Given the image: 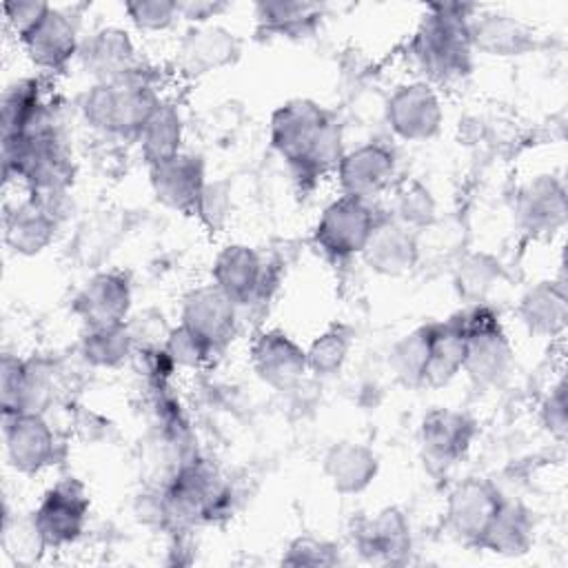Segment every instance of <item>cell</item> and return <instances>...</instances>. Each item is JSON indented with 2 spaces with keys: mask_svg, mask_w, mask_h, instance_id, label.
<instances>
[{
  "mask_svg": "<svg viewBox=\"0 0 568 568\" xmlns=\"http://www.w3.org/2000/svg\"><path fill=\"white\" fill-rule=\"evenodd\" d=\"M268 140L273 151L302 180L333 173L344 149L335 115L311 98H293L271 113Z\"/></svg>",
  "mask_w": 568,
  "mask_h": 568,
  "instance_id": "cell-1",
  "label": "cell"
},
{
  "mask_svg": "<svg viewBox=\"0 0 568 568\" xmlns=\"http://www.w3.org/2000/svg\"><path fill=\"white\" fill-rule=\"evenodd\" d=\"M477 7L459 2L428 4L426 13L408 42V55L419 80L428 84H448L462 80L473 69V47L468 22Z\"/></svg>",
  "mask_w": 568,
  "mask_h": 568,
  "instance_id": "cell-2",
  "label": "cell"
},
{
  "mask_svg": "<svg viewBox=\"0 0 568 568\" xmlns=\"http://www.w3.org/2000/svg\"><path fill=\"white\" fill-rule=\"evenodd\" d=\"M162 95L138 69L115 82H93L80 98V115L93 131L135 140Z\"/></svg>",
  "mask_w": 568,
  "mask_h": 568,
  "instance_id": "cell-3",
  "label": "cell"
},
{
  "mask_svg": "<svg viewBox=\"0 0 568 568\" xmlns=\"http://www.w3.org/2000/svg\"><path fill=\"white\" fill-rule=\"evenodd\" d=\"M457 320L464 333L462 373L481 388L504 384L513 371L515 351L499 315L488 304H470L457 313Z\"/></svg>",
  "mask_w": 568,
  "mask_h": 568,
  "instance_id": "cell-4",
  "label": "cell"
},
{
  "mask_svg": "<svg viewBox=\"0 0 568 568\" xmlns=\"http://www.w3.org/2000/svg\"><path fill=\"white\" fill-rule=\"evenodd\" d=\"M29 519L44 548H67L75 544L87 528L89 495L78 479H60L44 490Z\"/></svg>",
  "mask_w": 568,
  "mask_h": 568,
  "instance_id": "cell-5",
  "label": "cell"
},
{
  "mask_svg": "<svg viewBox=\"0 0 568 568\" xmlns=\"http://www.w3.org/2000/svg\"><path fill=\"white\" fill-rule=\"evenodd\" d=\"M379 215L375 204L337 195L322 209L313 229V240L328 257L348 260L362 253Z\"/></svg>",
  "mask_w": 568,
  "mask_h": 568,
  "instance_id": "cell-6",
  "label": "cell"
},
{
  "mask_svg": "<svg viewBox=\"0 0 568 568\" xmlns=\"http://www.w3.org/2000/svg\"><path fill=\"white\" fill-rule=\"evenodd\" d=\"M384 120L390 133L404 142H428L444 124V104L437 87L426 80L397 84L384 102Z\"/></svg>",
  "mask_w": 568,
  "mask_h": 568,
  "instance_id": "cell-7",
  "label": "cell"
},
{
  "mask_svg": "<svg viewBox=\"0 0 568 568\" xmlns=\"http://www.w3.org/2000/svg\"><path fill=\"white\" fill-rule=\"evenodd\" d=\"M211 282L237 304L240 313L268 300L275 286L264 257L242 242L220 248L211 266Z\"/></svg>",
  "mask_w": 568,
  "mask_h": 568,
  "instance_id": "cell-8",
  "label": "cell"
},
{
  "mask_svg": "<svg viewBox=\"0 0 568 568\" xmlns=\"http://www.w3.org/2000/svg\"><path fill=\"white\" fill-rule=\"evenodd\" d=\"M333 173L339 184V195L373 204L395 186L397 158L388 144L371 140L346 149Z\"/></svg>",
  "mask_w": 568,
  "mask_h": 568,
  "instance_id": "cell-9",
  "label": "cell"
},
{
  "mask_svg": "<svg viewBox=\"0 0 568 568\" xmlns=\"http://www.w3.org/2000/svg\"><path fill=\"white\" fill-rule=\"evenodd\" d=\"M501 499L504 493L488 479L466 477L464 481L455 484L444 508L448 532L457 541L477 548L490 521L495 519Z\"/></svg>",
  "mask_w": 568,
  "mask_h": 568,
  "instance_id": "cell-10",
  "label": "cell"
},
{
  "mask_svg": "<svg viewBox=\"0 0 568 568\" xmlns=\"http://www.w3.org/2000/svg\"><path fill=\"white\" fill-rule=\"evenodd\" d=\"M2 439L7 462L20 475H38L55 462V433L42 413H4Z\"/></svg>",
  "mask_w": 568,
  "mask_h": 568,
  "instance_id": "cell-11",
  "label": "cell"
},
{
  "mask_svg": "<svg viewBox=\"0 0 568 568\" xmlns=\"http://www.w3.org/2000/svg\"><path fill=\"white\" fill-rule=\"evenodd\" d=\"M240 308L213 282L191 288L182 297L180 324L197 333L215 353L235 337L240 328Z\"/></svg>",
  "mask_w": 568,
  "mask_h": 568,
  "instance_id": "cell-12",
  "label": "cell"
},
{
  "mask_svg": "<svg viewBox=\"0 0 568 568\" xmlns=\"http://www.w3.org/2000/svg\"><path fill=\"white\" fill-rule=\"evenodd\" d=\"M53 397V373L42 359L4 353L0 362V406L4 413H42Z\"/></svg>",
  "mask_w": 568,
  "mask_h": 568,
  "instance_id": "cell-13",
  "label": "cell"
},
{
  "mask_svg": "<svg viewBox=\"0 0 568 568\" xmlns=\"http://www.w3.org/2000/svg\"><path fill=\"white\" fill-rule=\"evenodd\" d=\"M248 355L255 375L275 390H293L308 375L306 348L280 328L257 333Z\"/></svg>",
  "mask_w": 568,
  "mask_h": 568,
  "instance_id": "cell-14",
  "label": "cell"
},
{
  "mask_svg": "<svg viewBox=\"0 0 568 568\" xmlns=\"http://www.w3.org/2000/svg\"><path fill=\"white\" fill-rule=\"evenodd\" d=\"M206 182L204 160L195 153L180 151L149 166V184L155 200L178 213H195Z\"/></svg>",
  "mask_w": 568,
  "mask_h": 568,
  "instance_id": "cell-15",
  "label": "cell"
},
{
  "mask_svg": "<svg viewBox=\"0 0 568 568\" xmlns=\"http://www.w3.org/2000/svg\"><path fill=\"white\" fill-rule=\"evenodd\" d=\"M353 546L375 564H404L413 550L410 521L397 506H386L364 517L353 528Z\"/></svg>",
  "mask_w": 568,
  "mask_h": 568,
  "instance_id": "cell-16",
  "label": "cell"
},
{
  "mask_svg": "<svg viewBox=\"0 0 568 568\" xmlns=\"http://www.w3.org/2000/svg\"><path fill=\"white\" fill-rule=\"evenodd\" d=\"M475 433L477 426L468 413L450 406H435L419 422V446L430 464L446 468L466 457Z\"/></svg>",
  "mask_w": 568,
  "mask_h": 568,
  "instance_id": "cell-17",
  "label": "cell"
},
{
  "mask_svg": "<svg viewBox=\"0 0 568 568\" xmlns=\"http://www.w3.org/2000/svg\"><path fill=\"white\" fill-rule=\"evenodd\" d=\"M133 291L131 282L120 271H98L73 300V311L89 326H115L131 317Z\"/></svg>",
  "mask_w": 568,
  "mask_h": 568,
  "instance_id": "cell-18",
  "label": "cell"
},
{
  "mask_svg": "<svg viewBox=\"0 0 568 568\" xmlns=\"http://www.w3.org/2000/svg\"><path fill=\"white\" fill-rule=\"evenodd\" d=\"M27 58L40 71H62L71 64L73 58L80 55V33L78 22L67 11L51 7L49 13L38 22L33 31H29L20 40Z\"/></svg>",
  "mask_w": 568,
  "mask_h": 568,
  "instance_id": "cell-19",
  "label": "cell"
},
{
  "mask_svg": "<svg viewBox=\"0 0 568 568\" xmlns=\"http://www.w3.org/2000/svg\"><path fill=\"white\" fill-rule=\"evenodd\" d=\"M359 257L382 277H402L419 262L417 233L395 222L388 213H382Z\"/></svg>",
  "mask_w": 568,
  "mask_h": 568,
  "instance_id": "cell-20",
  "label": "cell"
},
{
  "mask_svg": "<svg viewBox=\"0 0 568 568\" xmlns=\"http://www.w3.org/2000/svg\"><path fill=\"white\" fill-rule=\"evenodd\" d=\"M80 62L93 82H115L140 69L131 33L122 27H102L80 47Z\"/></svg>",
  "mask_w": 568,
  "mask_h": 568,
  "instance_id": "cell-21",
  "label": "cell"
},
{
  "mask_svg": "<svg viewBox=\"0 0 568 568\" xmlns=\"http://www.w3.org/2000/svg\"><path fill=\"white\" fill-rule=\"evenodd\" d=\"M515 215L519 226L537 237L555 235L566 224V189L555 175H537L517 195Z\"/></svg>",
  "mask_w": 568,
  "mask_h": 568,
  "instance_id": "cell-22",
  "label": "cell"
},
{
  "mask_svg": "<svg viewBox=\"0 0 568 568\" xmlns=\"http://www.w3.org/2000/svg\"><path fill=\"white\" fill-rule=\"evenodd\" d=\"M473 51L493 58H515L535 49V31L517 16L504 11H475L468 22Z\"/></svg>",
  "mask_w": 568,
  "mask_h": 568,
  "instance_id": "cell-23",
  "label": "cell"
},
{
  "mask_svg": "<svg viewBox=\"0 0 568 568\" xmlns=\"http://www.w3.org/2000/svg\"><path fill=\"white\" fill-rule=\"evenodd\" d=\"M240 55V40L222 24H193L178 49V62L189 75L224 69Z\"/></svg>",
  "mask_w": 568,
  "mask_h": 568,
  "instance_id": "cell-24",
  "label": "cell"
},
{
  "mask_svg": "<svg viewBox=\"0 0 568 568\" xmlns=\"http://www.w3.org/2000/svg\"><path fill=\"white\" fill-rule=\"evenodd\" d=\"M60 220L53 217L47 209H42L31 197L16 202L7 209L2 220V237L4 246L22 257H33L47 251L58 233Z\"/></svg>",
  "mask_w": 568,
  "mask_h": 568,
  "instance_id": "cell-25",
  "label": "cell"
},
{
  "mask_svg": "<svg viewBox=\"0 0 568 568\" xmlns=\"http://www.w3.org/2000/svg\"><path fill=\"white\" fill-rule=\"evenodd\" d=\"M322 470L339 495H359L375 481L379 473V457L362 442L342 439L324 453Z\"/></svg>",
  "mask_w": 568,
  "mask_h": 568,
  "instance_id": "cell-26",
  "label": "cell"
},
{
  "mask_svg": "<svg viewBox=\"0 0 568 568\" xmlns=\"http://www.w3.org/2000/svg\"><path fill=\"white\" fill-rule=\"evenodd\" d=\"M517 317L524 328L539 337H557L566 328L568 297L561 280H546L530 286L517 304Z\"/></svg>",
  "mask_w": 568,
  "mask_h": 568,
  "instance_id": "cell-27",
  "label": "cell"
},
{
  "mask_svg": "<svg viewBox=\"0 0 568 568\" xmlns=\"http://www.w3.org/2000/svg\"><path fill=\"white\" fill-rule=\"evenodd\" d=\"M428 357L424 366L422 386L442 388L450 384L464 368V333L457 313L428 322Z\"/></svg>",
  "mask_w": 568,
  "mask_h": 568,
  "instance_id": "cell-28",
  "label": "cell"
},
{
  "mask_svg": "<svg viewBox=\"0 0 568 568\" xmlns=\"http://www.w3.org/2000/svg\"><path fill=\"white\" fill-rule=\"evenodd\" d=\"M532 532L535 524L530 510L524 504L504 495L501 506L477 548L499 557H519L530 550Z\"/></svg>",
  "mask_w": 568,
  "mask_h": 568,
  "instance_id": "cell-29",
  "label": "cell"
},
{
  "mask_svg": "<svg viewBox=\"0 0 568 568\" xmlns=\"http://www.w3.org/2000/svg\"><path fill=\"white\" fill-rule=\"evenodd\" d=\"M146 166L169 160L182 151L184 118L173 100L162 98L135 138Z\"/></svg>",
  "mask_w": 568,
  "mask_h": 568,
  "instance_id": "cell-30",
  "label": "cell"
},
{
  "mask_svg": "<svg viewBox=\"0 0 568 568\" xmlns=\"http://www.w3.org/2000/svg\"><path fill=\"white\" fill-rule=\"evenodd\" d=\"M324 13L322 4L315 2H257L255 20L260 31L280 38H306L315 31Z\"/></svg>",
  "mask_w": 568,
  "mask_h": 568,
  "instance_id": "cell-31",
  "label": "cell"
},
{
  "mask_svg": "<svg viewBox=\"0 0 568 568\" xmlns=\"http://www.w3.org/2000/svg\"><path fill=\"white\" fill-rule=\"evenodd\" d=\"M80 355L93 368H120L133 359L135 344L124 324L115 326H89L80 337Z\"/></svg>",
  "mask_w": 568,
  "mask_h": 568,
  "instance_id": "cell-32",
  "label": "cell"
},
{
  "mask_svg": "<svg viewBox=\"0 0 568 568\" xmlns=\"http://www.w3.org/2000/svg\"><path fill=\"white\" fill-rule=\"evenodd\" d=\"M395 222L419 233L435 224L437 220V202L428 186L419 180H404L393 186L390 213Z\"/></svg>",
  "mask_w": 568,
  "mask_h": 568,
  "instance_id": "cell-33",
  "label": "cell"
},
{
  "mask_svg": "<svg viewBox=\"0 0 568 568\" xmlns=\"http://www.w3.org/2000/svg\"><path fill=\"white\" fill-rule=\"evenodd\" d=\"M351 348H353V331L344 324L328 326L306 346L308 373L324 379L337 375L348 362Z\"/></svg>",
  "mask_w": 568,
  "mask_h": 568,
  "instance_id": "cell-34",
  "label": "cell"
},
{
  "mask_svg": "<svg viewBox=\"0 0 568 568\" xmlns=\"http://www.w3.org/2000/svg\"><path fill=\"white\" fill-rule=\"evenodd\" d=\"M428 335H430L428 324H422L408 331L406 335H402L388 353V364L395 377L406 386H413V388L422 386L424 366L428 357Z\"/></svg>",
  "mask_w": 568,
  "mask_h": 568,
  "instance_id": "cell-35",
  "label": "cell"
},
{
  "mask_svg": "<svg viewBox=\"0 0 568 568\" xmlns=\"http://www.w3.org/2000/svg\"><path fill=\"white\" fill-rule=\"evenodd\" d=\"M499 262L486 253H468L457 262L455 286L470 304H486L484 300L499 282Z\"/></svg>",
  "mask_w": 568,
  "mask_h": 568,
  "instance_id": "cell-36",
  "label": "cell"
},
{
  "mask_svg": "<svg viewBox=\"0 0 568 568\" xmlns=\"http://www.w3.org/2000/svg\"><path fill=\"white\" fill-rule=\"evenodd\" d=\"M164 348L171 355V359L175 362L178 371L200 368L215 355V351L197 333H193L191 328H186L180 322H178V326H171V331L164 339Z\"/></svg>",
  "mask_w": 568,
  "mask_h": 568,
  "instance_id": "cell-37",
  "label": "cell"
},
{
  "mask_svg": "<svg viewBox=\"0 0 568 568\" xmlns=\"http://www.w3.org/2000/svg\"><path fill=\"white\" fill-rule=\"evenodd\" d=\"M124 13L133 27L146 33L166 31L180 18L173 0H131L124 2Z\"/></svg>",
  "mask_w": 568,
  "mask_h": 568,
  "instance_id": "cell-38",
  "label": "cell"
},
{
  "mask_svg": "<svg viewBox=\"0 0 568 568\" xmlns=\"http://www.w3.org/2000/svg\"><path fill=\"white\" fill-rule=\"evenodd\" d=\"M339 561L342 557L335 544L311 535L295 537L282 555V564L286 566H335Z\"/></svg>",
  "mask_w": 568,
  "mask_h": 568,
  "instance_id": "cell-39",
  "label": "cell"
},
{
  "mask_svg": "<svg viewBox=\"0 0 568 568\" xmlns=\"http://www.w3.org/2000/svg\"><path fill=\"white\" fill-rule=\"evenodd\" d=\"M126 328L131 333L135 351L149 348V346H162L171 331V326L164 322V315L160 311H151V308L129 317Z\"/></svg>",
  "mask_w": 568,
  "mask_h": 568,
  "instance_id": "cell-40",
  "label": "cell"
},
{
  "mask_svg": "<svg viewBox=\"0 0 568 568\" xmlns=\"http://www.w3.org/2000/svg\"><path fill=\"white\" fill-rule=\"evenodd\" d=\"M49 9L51 4L40 0H9L2 4L7 27L16 33L18 40H22L29 31H33L38 22L49 13Z\"/></svg>",
  "mask_w": 568,
  "mask_h": 568,
  "instance_id": "cell-41",
  "label": "cell"
},
{
  "mask_svg": "<svg viewBox=\"0 0 568 568\" xmlns=\"http://www.w3.org/2000/svg\"><path fill=\"white\" fill-rule=\"evenodd\" d=\"M133 359L138 362L140 373L144 375L149 386H162L169 384L171 377L178 373L175 362L166 353L164 344L162 346H149V348H138L133 353Z\"/></svg>",
  "mask_w": 568,
  "mask_h": 568,
  "instance_id": "cell-42",
  "label": "cell"
},
{
  "mask_svg": "<svg viewBox=\"0 0 568 568\" xmlns=\"http://www.w3.org/2000/svg\"><path fill=\"white\" fill-rule=\"evenodd\" d=\"M566 384L564 379H559L555 386H550V393L544 397L541 402V424L546 428V433L557 439L564 442L566 433H568V408H566Z\"/></svg>",
  "mask_w": 568,
  "mask_h": 568,
  "instance_id": "cell-43",
  "label": "cell"
},
{
  "mask_svg": "<svg viewBox=\"0 0 568 568\" xmlns=\"http://www.w3.org/2000/svg\"><path fill=\"white\" fill-rule=\"evenodd\" d=\"M231 209V193L224 182H206L204 193L200 197V204L193 215H197L204 224L211 229H217L224 224Z\"/></svg>",
  "mask_w": 568,
  "mask_h": 568,
  "instance_id": "cell-44",
  "label": "cell"
},
{
  "mask_svg": "<svg viewBox=\"0 0 568 568\" xmlns=\"http://www.w3.org/2000/svg\"><path fill=\"white\" fill-rule=\"evenodd\" d=\"M226 9V4L222 2H211V0H186V2H178V13L180 18L193 22V24H206L211 22V18H215L217 13H222Z\"/></svg>",
  "mask_w": 568,
  "mask_h": 568,
  "instance_id": "cell-45",
  "label": "cell"
}]
</instances>
